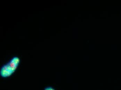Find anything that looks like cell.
<instances>
[{
	"label": "cell",
	"mask_w": 121,
	"mask_h": 90,
	"mask_svg": "<svg viewBox=\"0 0 121 90\" xmlns=\"http://www.w3.org/2000/svg\"><path fill=\"white\" fill-rule=\"evenodd\" d=\"M20 62V59L17 56H14L6 64L3 65L0 69V76L6 78L11 76L17 69Z\"/></svg>",
	"instance_id": "cell-1"
},
{
	"label": "cell",
	"mask_w": 121,
	"mask_h": 90,
	"mask_svg": "<svg viewBox=\"0 0 121 90\" xmlns=\"http://www.w3.org/2000/svg\"><path fill=\"white\" fill-rule=\"evenodd\" d=\"M44 90H55L52 87H46Z\"/></svg>",
	"instance_id": "cell-2"
}]
</instances>
